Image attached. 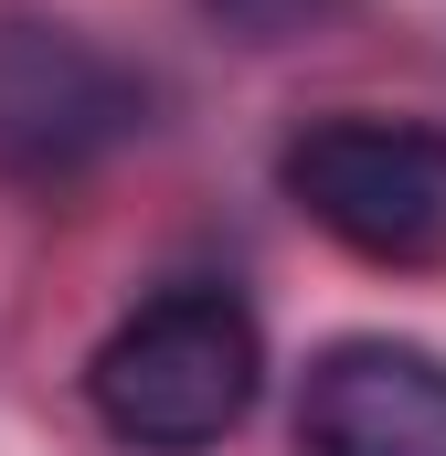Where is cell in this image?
<instances>
[{"mask_svg":"<svg viewBox=\"0 0 446 456\" xmlns=\"http://www.w3.org/2000/svg\"><path fill=\"white\" fill-rule=\"evenodd\" d=\"M266 330L234 287H160L117 319L86 361V403L138 456H202L255 414Z\"/></svg>","mask_w":446,"mask_h":456,"instance_id":"6da1fadb","label":"cell"},{"mask_svg":"<svg viewBox=\"0 0 446 456\" xmlns=\"http://www.w3.org/2000/svg\"><path fill=\"white\" fill-rule=\"evenodd\" d=\"M277 191L361 265H446V127L436 117H309L277 149Z\"/></svg>","mask_w":446,"mask_h":456,"instance_id":"7a4b0ae2","label":"cell"},{"mask_svg":"<svg viewBox=\"0 0 446 456\" xmlns=\"http://www.w3.org/2000/svg\"><path fill=\"white\" fill-rule=\"evenodd\" d=\"M149 127V75L54 11H0V181L64 191Z\"/></svg>","mask_w":446,"mask_h":456,"instance_id":"3957f363","label":"cell"},{"mask_svg":"<svg viewBox=\"0 0 446 456\" xmlns=\"http://www.w3.org/2000/svg\"><path fill=\"white\" fill-rule=\"evenodd\" d=\"M298 456H446V361L415 340H330L298 393Z\"/></svg>","mask_w":446,"mask_h":456,"instance_id":"277c9868","label":"cell"},{"mask_svg":"<svg viewBox=\"0 0 446 456\" xmlns=\"http://www.w3.org/2000/svg\"><path fill=\"white\" fill-rule=\"evenodd\" d=\"M340 11H351V0H202V21L234 32V43H298V32L340 21Z\"/></svg>","mask_w":446,"mask_h":456,"instance_id":"5b68a950","label":"cell"}]
</instances>
